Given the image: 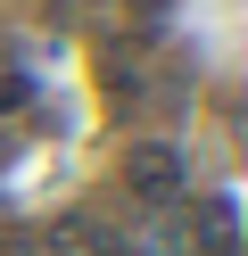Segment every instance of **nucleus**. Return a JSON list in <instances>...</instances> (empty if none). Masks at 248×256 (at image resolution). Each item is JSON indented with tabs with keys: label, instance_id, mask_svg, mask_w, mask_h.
Wrapping results in <instances>:
<instances>
[{
	"label": "nucleus",
	"instance_id": "f257e3e1",
	"mask_svg": "<svg viewBox=\"0 0 248 256\" xmlns=\"http://www.w3.org/2000/svg\"><path fill=\"white\" fill-rule=\"evenodd\" d=\"M124 190H132V198H182V149L141 140V149L124 157Z\"/></svg>",
	"mask_w": 248,
	"mask_h": 256
},
{
	"label": "nucleus",
	"instance_id": "f03ea898",
	"mask_svg": "<svg viewBox=\"0 0 248 256\" xmlns=\"http://www.w3.org/2000/svg\"><path fill=\"white\" fill-rule=\"evenodd\" d=\"M17 100H25V74H0V116H9Z\"/></svg>",
	"mask_w": 248,
	"mask_h": 256
}]
</instances>
